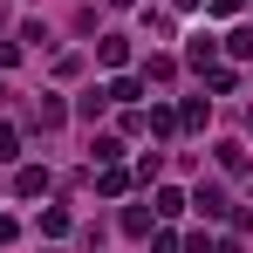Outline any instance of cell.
<instances>
[{"mask_svg":"<svg viewBox=\"0 0 253 253\" xmlns=\"http://www.w3.org/2000/svg\"><path fill=\"white\" fill-rule=\"evenodd\" d=\"M110 7H130V0H110Z\"/></svg>","mask_w":253,"mask_h":253,"instance_id":"obj_18","label":"cell"},{"mask_svg":"<svg viewBox=\"0 0 253 253\" xmlns=\"http://www.w3.org/2000/svg\"><path fill=\"white\" fill-rule=\"evenodd\" d=\"M192 206L206 212V219H226V192H219V185H199V199H192Z\"/></svg>","mask_w":253,"mask_h":253,"instance_id":"obj_1","label":"cell"},{"mask_svg":"<svg viewBox=\"0 0 253 253\" xmlns=\"http://www.w3.org/2000/svg\"><path fill=\"white\" fill-rule=\"evenodd\" d=\"M124 233H130V240H151V212L130 206V212H124Z\"/></svg>","mask_w":253,"mask_h":253,"instance_id":"obj_4","label":"cell"},{"mask_svg":"<svg viewBox=\"0 0 253 253\" xmlns=\"http://www.w3.org/2000/svg\"><path fill=\"white\" fill-rule=\"evenodd\" d=\"M14 192H21V199H42V192H48V171H35V165H28L21 178H14Z\"/></svg>","mask_w":253,"mask_h":253,"instance_id":"obj_2","label":"cell"},{"mask_svg":"<svg viewBox=\"0 0 253 253\" xmlns=\"http://www.w3.org/2000/svg\"><path fill=\"white\" fill-rule=\"evenodd\" d=\"M96 55H103V62H110V69H117V62H124L130 48H124V35H103V42H96Z\"/></svg>","mask_w":253,"mask_h":253,"instance_id":"obj_7","label":"cell"},{"mask_svg":"<svg viewBox=\"0 0 253 253\" xmlns=\"http://www.w3.org/2000/svg\"><path fill=\"white\" fill-rule=\"evenodd\" d=\"M178 7H199V0H178Z\"/></svg>","mask_w":253,"mask_h":253,"instance_id":"obj_17","label":"cell"},{"mask_svg":"<svg viewBox=\"0 0 253 253\" xmlns=\"http://www.w3.org/2000/svg\"><path fill=\"white\" fill-rule=\"evenodd\" d=\"M247 130H253V117H247Z\"/></svg>","mask_w":253,"mask_h":253,"instance_id":"obj_19","label":"cell"},{"mask_svg":"<svg viewBox=\"0 0 253 253\" xmlns=\"http://www.w3.org/2000/svg\"><path fill=\"white\" fill-rule=\"evenodd\" d=\"M14 233H21V226H14V219H7V212H0V247H7V240H14Z\"/></svg>","mask_w":253,"mask_h":253,"instance_id":"obj_14","label":"cell"},{"mask_svg":"<svg viewBox=\"0 0 253 253\" xmlns=\"http://www.w3.org/2000/svg\"><path fill=\"white\" fill-rule=\"evenodd\" d=\"M212 7H219V14H240V0H212Z\"/></svg>","mask_w":253,"mask_h":253,"instance_id":"obj_15","label":"cell"},{"mask_svg":"<svg viewBox=\"0 0 253 253\" xmlns=\"http://www.w3.org/2000/svg\"><path fill=\"white\" fill-rule=\"evenodd\" d=\"M212 55H219V42H212V35H199V42L185 48V62H192V69H212Z\"/></svg>","mask_w":253,"mask_h":253,"instance_id":"obj_3","label":"cell"},{"mask_svg":"<svg viewBox=\"0 0 253 253\" xmlns=\"http://www.w3.org/2000/svg\"><path fill=\"white\" fill-rule=\"evenodd\" d=\"M219 253H240V240H219Z\"/></svg>","mask_w":253,"mask_h":253,"instance_id":"obj_16","label":"cell"},{"mask_svg":"<svg viewBox=\"0 0 253 253\" xmlns=\"http://www.w3.org/2000/svg\"><path fill=\"white\" fill-rule=\"evenodd\" d=\"M62 117H69V110H62L55 96H42V103H35V124H42V130H55V124H62Z\"/></svg>","mask_w":253,"mask_h":253,"instance_id":"obj_5","label":"cell"},{"mask_svg":"<svg viewBox=\"0 0 253 253\" xmlns=\"http://www.w3.org/2000/svg\"><path fill=\"white\" fill-rule=\"evenodd\" d=\"M103 96H110V103H137V83H130V76H117V83L103 89Z\"/></svg>","mask_w":253,"mask_h":253,"instance_id":"obj_10","label":"cell"},{"mask_svg":"<svg viewBox=\"0 0 253 253\" xmlns=\"http://www.w3.org/2000/svg\"><path fill=\"white\" fill-rule=\"evenodd\" d=\"M219 171H247V144H219Z\"/></svg>","mask_w":253,"mask_h":253,"instance_id":"obj_6","label":"cell"},{"mask_svg":"<svg viewBox=\"0 0 253 253\" xmlns=\"http://www.w3.org/2000/svg\"><path fill=\"white\" fill-rule=\"evenodd\" d=\"M151 253H178V240L171 233H151Z\"/></svg>","mask_w":253,"mask_h":253,"instance_id":"obj_13","label":"cell"},{"mask_svg":"<svg viewBox=\"0 0 253 253\" xmlns=\"http://www.w3.org/2000/svg\"><path fill=\"white\" fill-rule=\"evenodd\" d=\"M226 48H233V55L247 62V55H253V28H233V35H226Z\"/></svg>","mask_w":253,"mask_h":253,"instance_id":"obj_11","label":"cell"},{"mask_svg":"<svg viewBox=\"0 0 253 253\" xmlns=\"http://www.w3.org/2000/svg\"><path fill=\"white\" fill-rule=\"evenodd\" d=\"M103 103H110V96H103V89H89L83 103H76V117H89V124H96V117H103Z\"/></svg>","mask_w":253,"mask_h":253,"instance_id":"obj_8","label":"cell"},{"mask_svg":"<svg viewBox=\"0 0 253 253\" xmlns=\"http://www.w3.org/2000/svg\"><path fill=\"white\" fill-rule=\"evenodd\" d=\"M144 76H151V83H171V76H178V62H171V55H151V69H144Z\"/></svg>","mask_w":253,"mask_h":253,"instance_id":"obj_9","label":"cell"},{"mask_svg":"<svg viewBox=\"0 0 253 253\" xmlns=\"http://www.w3.org/2000/svg\"><path fill=\"white\" fill-rule=\"evenodd\" d=\"M0 158H21V137H14L7 124H0Z\"/></svg>","mask_w":253,"mask_h":253,"instance_id":"obj_12","label":"cell"}]
</instances>
